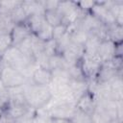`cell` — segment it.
Masks as SVG:
<instances>
[{"label": "cell", "instance_id": "cell-14", "mask_svg": "<svg viewBox=\"0 0 123 123\" xmlns=\"http://www.w3.org/2000/svg\"><path fill=\"white\" fill-rule=\"evenodd\" d=\"M12 46V39L11 33H1L0 34V53L1 55Z\"/></svg>", "mask_w": 123, "mask_h": 123}, {"label": "cell", "instance_id": "cell-16", "mask_svg": "<svg viewBox=\"0 0 123 123\" xmlns=\"http://www.w3.org/2000/svg\"><path fill=\"white\" fill-rule=\"evenodd\" d=\"M66 32H67V26L64 25L63 23L56 25L53 27V30H52V38L57 41L61 37H62Z\"/></svg>", "mask_w": 123, "mask_h": 123}, {"label": "cell", "instance_id": "cell-3", "mask_svg": "<svg viewBox=\"0 0 123 123\" xmlns=\"http://www.w3.org/2000/svg\"><path fill=\"white\" fill-rule=\"evenodd\" d=\"M76 111H77V108L75 104L56 105L47 110L48 115L51 118H64V119H70V120H72Z\"/></svg>", "mask_w": 123, "mask_h": 123}, {"label": "cell", "instance_id": "cell-12", "mask_svg": "<svg viewBox=\"0 0 123 123\" xmlns=\"http://www.w3.org/2000/svg\"><path fill=\"white\" fill-rule=\"evenodd\" d=\"M52 30H53V27L50 26L46 21L43 23V25L41 26V28L39 29V31L36 34L37 37L42 41H47V40H50L52 39Z\"/></svg>", "mask_w": 123, "mask_h": 123}, {"label": "cell", "instance_id": "cell-6", "mask_svg": "<svg viewBox=\"0 0 123 123\" xmlns=\"http://www.w3.org/2000/svg\"><path fill=\"white\" fill-rule=\"evenodd\" d=\"M89 12L92 13L104 25H111L115 23V19L111 14V12H110V10L104 7L101 4V2H95L94 6L92 7Z\"/></svg>", "mask_w": 123, "mask_h": 123}, {"label": "cell", "instance_id": "cell-2", "mask_svg": "<svg viewBox=\"0 0 123 123\" xmlns=\"http://www.w3.org/2000/svg\"><path fill=\"white\" fill-rule=\"evenodd\" d=\"M0 80L7 88L23 86L28 79L18 70L6 64L0 60Z\"/></svg>", "mask_w": 123, "mask_h": 123}, {"label": "cell", "instance_id": "cell-4", "mask_svg": "<svg viewBox=\"0 0 123 123\" xmlns=\"http://www.w3.org/2000/svg\"><path fill=\"white\" fill-rule=\"evenodd\" d=\"M75 106L78 111L91 115V113L94 111L95 106H96L94 94L92 92H90L89 90H86L82 96H80L77 99Z\"/></svg>", "mask_w": 123, "mask_h": 123}, {"label": "cell", "instance_id": "cell-18", "mask_svg": "<svg viewBox=\"0 0 123 123\" xmlns=\"http://www.w3.org/2000/svg\"><path fill=\"white\" fill-rule=\"evenodd\" d=\"M95 2H92V1H83V2H78L77 5L78 7L85 12H89L90 10L92 9V7L94 6Z\"/></svg>", "mask_w": 123, "mask_h": 123}, {"label": "cell", "instance_id": "cell-21", "mask_svg": "<svg viewBox=\"0 0 123 123\" xmlns=\"http://www.w3.org/2000/svg\"><path fill=\"white\" fill-rule=\"evenodd\" d=\"M52 123H73L70 119L64 118H52Z\"/></svg>", "mask_w": 123, "mask_h": 123}, {"label": "cell", "instance_id": "cell-15", "mask_svg": "<svg viewBox=\"0 0 123 123\" xmlns=\"http://www.w3.org/2000/svg\"><path fill=\"white\" fill-rule=\"evenodd\" d=\"M43 53L49 58L55 54L58 53L57 49V41L55 39H50L44 42V48H43Z\"/></svg>", "mask_w": 123, "mask_h": 123}, {"label": "cell", "instance_id": "cell-8", "mask_svg": "<svg viewBox=\"0 0 123 123\" xmlns=\"http://www.w3.org/2000/svg\"><path fill=\"white\" fill-rule=\"evenodd\" d=\"M114 52H115V43L110 39H104L101 41L98 47L97 55L99 56L103 63L110 62L114 57Z\"/></svg>", "mask_w": 123, "mask_h": 123}, {"label": "cell", "instance_id": "cell-24", "mask_svg": "<svg viewBox=\"0 0 123 123\" xmlns=\"http://www.w3.org/2000/svg\"><path fill=\"white\" fill-rule=\"evenodd\" d=\"M0 57H1V53H0Z\"/></svg>", "mask_w": 123, "mask_h": 123}, {"label": "cell", "instance_id": "cell-10", "mask_svg": "<svg viewBox=\"0 0 123 123\" xmlns=\"http://www.w3.org/2000/svg\"><path fill=\"white\" fill-rule=\"evenodd\" d=\"M89 37V32L84 30V29H77L76 31H74L73 33L70 34V37H71V42L79 44L84 46L85 43L86 42L87 38Z\"/></svg>", "mask_w": 123, "mask_h": 123}, {"label": "cell", "instance_id": "cell-22", "mask_svg": "<svg viewBox=\"0 0 123 123\" xmlns=\"http://www.w3.org/2000/svg\"><path fill=\"white\" fill-rule=\"evenodd\" d=\"M108 123H122V121L119 120V119H112V120L109 121Z\"/></svg>", "mask_w": 123, "mask_h": 123}, {"label": "cell", "instance_id": "cell-7", "mask_svg": "<svg viewBox=\"0 0 123 123\" xmlns=\"http://www.w3.org/2000/svg\"><path fill=\"white\" fill-rule=\"evenodd\" d=\"M33 33L26 21L22 22V23L15 24L11 32V36H12V46L18 45L24 39L29 37Z\"/></svg>", "mask_w": 123, "mask_h": 123}, {"label": "cell", "instance_id": "cell-17", "mask_svg": "<svg viewBox=\"0 0 123 123\" xmlns=\"http://www.w3.org/2000/svg\"><path fill=\"white\" fill-rule=\"evenodd\" d=\"M34 110H35V109L32 108L31 111H30L26 115H24L23 117H21V118H19V119H16V120H15V123H35V115H36V112L30 115V113H31Z\"/></svg>", "mask_w": 123, "mask_h": 123}, {"label": "cell", "instance_id": "cell-19", "mask_svg": "<svg viewBox=\"0 0 123 123\" xmlns=\"http://www.w3.org/2000/svg\"><path fill=\"white\" fill-rule=\"evenodd\" d=\"M60 4V1H43L42 5L44 8V11H55L58 9V6Z\"/></svg>", "mask_w": 123, "mask_h": 123}, {"label": "cell", "instance_id": "cell-9", "mask_svg": "<svg viewBox=\"0 0 123 123\" xmlns=\"http://www.w3.org/2000/svg\"><path fill=\"white\" fill-rule=\"evenodd\" d=\"M26 22L29 25L32 33L36 35L39 31V29L41 28L43 23L45 22L44 14H33L27 18Z\"/></svg>", "mask_w": 123, "mask_h": 123}, {"label": "cell", "instance_id": "cell-20", "mask_svg": "<svg viewBox=\"0 0 123 123\" xmlns=\"http://www.w3.org/2000/svg\"><path fill=\"white\" fill-rule=\"evenodd\" d=\"M0 123H15V119L12 118L10 115L3 111L0 115Z\"/></svg>", "mask_w": 123, "mask_h": 123}, {"label": "cell", "instance_id": "cell-5", "mask_svg": "<svg viewBox=\"0 0 123 123\" xmlns=\"http://www.w3.org/2000/svg\"><path fill=\"white\" fill-rule=\"evenodd\" d=\"M32 83L39 86H48L53 80L52 71L49 68L37 66L31 75Z\"/></svg>", "mask_w": 123, "mask_h": 123}, {"label": "cell", "instance_id": "cell-13", "mask_svg": "<svg viewBox=\"0 0 123 123\" xmlns=\"http://www.w3.org/2000/svg\"><path fill=\"white\" fill-rule=\"evenodd\" d=\"M22 1H1L0 2V14H11V12L20 6Z\"/></svg>", "mask_w": 123, "mask_h": 123}, {"label": "cell", "instance_id": "cell-11", "mask_svg": "<svg viewBox=\"0 0 123 123\" xmlns=\"http://www.w3.org/2000/svg\"><path fill=\"white\" fill-rule=\"evenodd\" d=\"M44 18H45V21L52 27L61 24L62 21V16L60 14V12L57 10L46 11L44 12Z\"/></svg>", "mask_w": 123, "mask_h": 123}, {"label": "cell", "instance_id": "cell-1", "mask_svg": "<svg viewBox=\"0 0 123 123\" xmlns=\"http://www.w3.org/2000/svg\"><path fill=\"white\" fill-rule=\"evenodd\" d=\"M24 96L28 105L35 110L45 107L52 98L48 86H39L33 83L32 85L27 83L24 85Z\"/></svg>", "mask_w": 123, "mask_h": 123}, {"label": "cell", "instance_id": "cell-23", "mask_svg": "<svg viewBox=\"0 0 123 123\" xmlns=\"http://www.w3.org/2000/svg\"><path fill=\"white\" fill-rule=\"evenodd\" d=\"M2 112H3V110H2V109H0V115H1V113H2Z\"/></svg>", "mask_w": 123, "mask_h": 123}]
</instances>
